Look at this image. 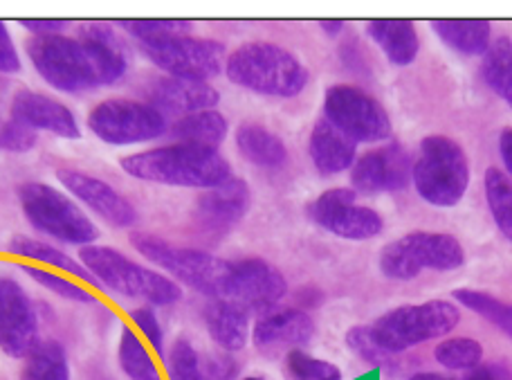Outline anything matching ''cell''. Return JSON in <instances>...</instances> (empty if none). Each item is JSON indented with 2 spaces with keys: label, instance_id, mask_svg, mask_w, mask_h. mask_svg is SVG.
Listing matches in <instances>:
<instances>
[{
  "label": "cell",
  "instance_id": "6da1fadb",
  "mask_svg": "<svg viewBox=\"0 0 512 380\" xmlns=\"http://www.w3.org/2000/svg\"><path fill=\"white\" fill-rule=\"evenodd\" d=\"M124 174L142 183L212 189L232 178V167L218 149L194 147V144H164L120 160Z\"/></svg>",
  "mask_w": 512,
  "mask_h": 380
},
{
  "label": "cell",
  "instance_id": "7a4b0ae2",
  "mask_svg": "<svg viewBox=\"0 0 512 380\" xmlns=\"http://www.w3.org/2000/svg\"><path fill=\"white\" fill-rule=\"evenodd\" d=\"M225 75L234 86L263 97H297L308 86V68L277 43H243L225 59Z\"/></svg>",
  "mask_w": 512,
  "mask_h": 380
},
{
  "label": "cell",
  "instance_id": "3957f363",
  "mask_svg": "<svg viewBox=\"0 0 512 380\" xmlns=\"http://www.w3.org/2000/svg\"><path fill=\"white\" fill-rule=\"evenodd\" d=\"M84 264L97 286L106 288L126 300L142 302L144 306H173L182 300V288L171 277L126 257L111 246H88L79 250Z\"/></svg>",
  "mask_w": 512,
  "mask_h": 380
},
{
  "label": "cell",
  "instance_id": "277c9868",
  "mask_svg": "<svg viewBox=\"0 0 512 380\" xmlns=\"http://www.w3.org/2000/svg\"><path fill=\"white\" fill-rule=\"evenodd\" d=\"M131 243L146 261H151L178 286H187L209 300H225L232 261H225L207 250L176 246L146 232H133Z\"/></svg>",
  "mask_w": 512,
  "mask_h": 380
},
{
  "label": "cell",
  "instance_id": "5b68a950",
  "mask_svg": "<svg viewBox=\"0 0 512 380\" xmlns=\"http://www.w3.org/2000/svg\"><path fill=\"white\" fill-rule=\"evenodd\" d=\"M25 221L45 239L63 246L88 248L99 239V228L75 198L48 183H25L16 189Z\"/></svg>",
  "mask_w": 512,
  "mask_h": 380
},
{
  "label": "cell",
  "instance_id": "8992f818",
  "mask_svg": "<svg viewBox=\"0 0 512 380\" xmlns=\"http://www.w3.org/2000/svg\"><path fill=\"white\" fill-rule=\"evenodd\" d=\"M459 322L461 313L454 304L434 300L398 306V309L384 313L382 318L369 324V333L382 358L389 360L411 347L423 345V342L447 336Z\"/></svg>",
  "mask_w": 512,
  "mask_h": 380
},
{
  "label": "cell",
  "instance_id": "52a82bcc",
  "mask_svg": "<svg viewBox=\"0 0 512 380\" xmlns=\"http://www.w3.org/2000/svg\"><path fill=\"white\" fill-rule=\"evenodd\" d=\"M411 180L425 203L434 207L459 205L470 185L468 156L461 144L447 135H427L420 142Z\"/></svg>",
  "mask_w": 512,
  "mask_h": 380
},
{
  "label": "cell",
  "instance_id": "ba28073f",
  "mask_svg": "<svg viewBox=\"0 0 512 380\" xmlns=\"http://www.w3.org/2000/svg\"><path fill=\"white\" fill-rule=\"evenodd\" d=\"M25 54L45 84L66 95H81L102 88L93 59L77 36H32Z\"/></svg>",
  "mask_w": 512,
  "mask_h": 380
},
{
  "label": "cell",
  "instance_id": "9c48e42d",
  "mask_svg": "<svg viewBox=\"0 0 512 380\" xmlns=\"http://www.w3.org/2000/svg\"><path fill=\"white\" fill-rule=\"evenodd\" d=\"M465 264V250L452 234L409 232L380 252V270L393 282H409L423 270L450 273Z\"/></svg>",
  "mask_w": 512,
  "mask_h": 380
},
{
  "label": "cell",
  "instance_id": "30bf717a",
  "mask_svg": "<svg viewBox=\"0 0 512 380\" xmlns=\"http://www.w3.org/2000/svg\"><path fill=\"white\" fill-rule=\"evenodd\" d=\"M88 131L108 147H137L169 135V120L149 102L111 97L88 113Z\"/></svg>",
  "mask_w": 512,
  "mask_h": 380
},
{
  "label": "cell",
  "instance_id": "8fae6325",
  "mask_svg": "<svg viewBox=\"0 0 512 380\" xmlns=\"http://www.w3.org/2000/svg\"><path fill=\"white\" fill-rule=\"evenodd\" d=\"M146 59L167 77L212 81L225 70V45L191 34H167L137 41Z\"/></svg>",
  "mask_w": 512,
  "mask_h": 380
},
{
  "label": "cell",
  "instance_id": "7c38bea8",
  "mask_svg": "<svg viewBox=\"0 0 512 380\" xmlns=\"http://www.w3.org/2000/svg\"><path fill=\"white\" fill-rule=\"evenodd\" d=\"M324 120L331 122L355 144L384 142L391 138L389 113L384 111L378 99L355 86L335 84L326 90Z\"/></svg>",
  "mask_w": 512,
  "mask_h": 380
},
{
  "label": "cell",
  "instance_id": "4fadbf2b",
  "mask_svg": "<svg viewBox=\"0 0 512 380\" xmlns=\"http://www.w3.org/2000/svg\"><path fill=\"white\" fill-rule=\"evenodd\" d=\"M308 216L322 230L349 241L376 239L384 228L380 214L360 205L358 194L351 187L326 189L310 203Z\"/></svg>",
  "mask_w": 512,
  "mask_h": 380
},
{
  "label": "cell",
  "instance_id": "5bb4252c",
  "mask_svg": "<svg viewBox=\"0 0 512 380\" xmlns=\"http://www.w3.org/2000/svg\"><path fill=\"white\" fill-rule=\"evenodd\" d=\"M57 180L63 192L75 198L84 210L113 225L115 230L133 228L137 223L135 205L108 180L79 169H59Z\"/></svg>",
  "mask_w": 512,
  "mask_h": 380
},
{
  "label": "cell",
  "instance_id": "9a60e30c",
  "mask_svg": "<svg viewBox=\"0 0 512 380\" xmlns=\"http://www.w3.org/2000/svg\"><path fill=\"white\" fill-rule=\"evenodd\" d=\"M39 345V315L32 297L14 277L0 275V351L25 360Z\"/></svg>",
  "mask_w": 512,
  "mask_h": 380
},
{
  "label": "cell",
  "instance_id": "2e32d148",
  "mask_svg": "<svg viewBox=\"0 0 512 380\" xmlns=\"http://www.w3.org/2000/svg\"><path fill=\"white\" fill-rule=\"evenodd\" d=\"M288 293V282L279 268L265 259L232 261V275L225 300L243 306L248 313H270Z\"/></svg>",
  "mask_w": 512,
  "mask_h": 380
},
{
  "label": "cell",
  "instance_id": "e0dca14e",
  "mask_svg": "<svg viewBox=\"0 0 512 380\" xmlns=\"http://www.w3.org/2000/svg\"><path fill=\"white\" fill-rule=\"evenodd\" d=\"M409 153L400 144L391 142L384 147L364 153L351 169V189L355 194H384L400 192L411 180Z\"/></svg>",
  "mask_w": 512,
  "mask_h": 380
},
{
  "label": "cell",
  "instance_id": "ac0fdd59",
  "mask_svg": "<svg viewBox=\"0 0 512 380\" xmlns=\"http://www.w3.org/2000/svg\"><path fill=\"white\" fill-rule=\"evenodd\" d=\"M9 120L34 133H50L61 140L81 138V126L72 108L36 90H18L9 106Z\"/></svg>",
  "mask_w": 512,
  "mask_h": 380
},
{
  "label": "cell",
  "instance_id": "d6986e66",
  "mask_svg": "<svg viewBox=\"0 0 512 380\" xmlns=\"http://www.w3.org/2000/svg\"><path fill=\"white\" fill-rule=\"evenodd\" d=\"M250 210V187L241 178H230L223 185L205 189L196 203V223L200 230L221 237L230 232Z\"/></svg>",
  "mask_w": 512,
  "mask_h": 380
},
{
  "label": "cell",
  "instance_id": "ffe728a7",
  "mask_svg": "<svg viewBox=\"0 0 512 380\" xmlns=\"http://www.w3.org/2000/svg\"><path fill=\"white\" fill-rule=\"evenodd\" d=\"M146 97L167 120L169 117L180 120L191 113L209 111L221 102V93L207 81H187L167 75L151 81V86L146 88Z\"/></svg>",
  "mask_w": 512,
  "mask_h": 380
},
{
  "label": "cell",
  "instance_id": "44dd1931",
  "mask_svg": "<svg viewBox=\"0 0 512 380\" xmlns=\"http://www.w3.org/2000/svg\"><path fill=\"white\" fill-rule=\"evenodd\" d=\"M315 336V322L299 309H279L263 313L252 327L254 347L263 354L274 351H295L308 345Z\"/></svg>",
  "mask_w": 512,
  "mask_h": 380
},
{
  "label": "cell",
  "instance_id": "7402d4cb",
  "mask_svg": "<svg viewBox=\"0 0 512 380\" xmlns=\"http://www.w3.org/2000/svg\"><path fill=\"white\" fill-rule=\"evenodd\" d=\"M77 39L86 45L95 68L102 79V86H115L128 72V57L124 43L111 25L90 23L79 27Z\"/></svg>",
  "mask_w": 512,
  "mask_h": 380
},
{
  "label": "cell",
  "instance_id": "603a6c76",
  "mask_svg": "<svg viewBox=\"0 0 512 380\" xmlns=\"http://www.w3.org/2000/svg\"><path fill=\"white\" fill-rule=\"evenodd\" d=\"M308 153L322 176H337L353 169L358 160V144L337 131L328 120H319L310 131Z\"/></svg>",
  "mask_w": 512,
  "mask_h": 380
},
{
  "label": "cell",
  "instance_id": "cb8c5ba5",
  "mask_svg": "<svg viewBox=\"0 0 512 380\" xmlns=\"http://www.w3.org/2000/svg\"><path fill=\"white\" fill-rule=\"evenodd\" d=\"M205 327L214 345L225 354L245 349L252 336L250 313L230 300H209L205 306Z\"/></svg>",
  "mask_w": 512,
  "mask_h": 380
},
{
  "label": "cell",
  "instance_id": "d4e9b609",
  "mask_svg": "<svg viewBox=\"0 0 512 380\" xmlns=\"http://www.w3.org/2000/svg\"><path fill=\"white\" fill-rule=\"evenodd\" d=\"M367 34L387 54L393 66H409L416 61L420 39L411 21H405V18H373L367 23Z\"/></svg>",
  "mask_w": 512,
  "mask_h": 380
},
{
  "label": "cell",
  "instance_id": "484cf974",
  "mask_svg": "<svg viewBox=\"0 0 512 380\" xmlns=\"http://www.w3.org/2000/svg\"><path fill=\"white\" fill-rule=\"evenodd\" d=\"M236 149L254 167L279 169L288 162V147L277 133L256 122H243L234 135Z\"/></svg>",
  "mask_w": 512,
  "mask_h": 380
},
{
  "label": "cell",
  "instance_id": "4316f807",
  "mask_svg": "<svg viewBox=\"0 0 512 380\" xmlns=\"http://www.w3.org/2000/svg\"><path fill=\"white\" fill-rule=\"evenodd\" d=\"M7 250L18 259L36 261V266L43 264V268L57 270V273H63V275H68L72 279H79V282L97 284L93 275L88 273L79 259L70 257L68 252H63L57 246H52V241L32 239V237H23V234H18V237L9 241Z\"/></svg>",
  "mask_w": 512,
  "mask_h": 380
},
{
  "label": "cell",
  "instance_id": "83f0119b",
  "mask_svg": "<svg viewBox=\"0 0 512 380\" xmlns=\"http://www.w3.org/2000/svg\"><path fill=\"white\" fill-rule=\"evenodd\" d=\"M432 30L447 48L468 57L486 54L492 43V25L483 18H438L432 21Z\"/></svg>",
  "mask_w": 512,
  "mask_h": 380
},
{
  "label": "cell",
  "instance_id": "f1b7e54d",
  "mask_svg": "<svg viewBox=\"0 0 512 380\" xmlns=\"http://www.w3.org/2000/svg\"><path fill=\"white\" fill-rule=\"evenodd\" d=\"M227 131H230V124H227L225 115L218 113L216 108L185 115L169 124V135L173 142L194 144V147L205 149L221 147L227 138Z\"/></svg>",
  "mask_w": 512,
  "mask_h": 380
},
{
  "label": "cell",
  "instance_id": "f546056e",
  "mask_svg": "<svg viewBox=\"0 0 512 380\" xmlns=\"http://www.w3.org/2000/svg\"><path fill=\"white\" fill-rule=\"evenodd\" d=\"M117 363L128 380H164L146 342L133 327H122L117 342Z\"/></svg>",
  "mask_w": 512,
  "mask_h": 380
},
{
  "label": "cell",
  "instance_id": "4dcf8cb0",
  "mask_svg": "<svg viewBox=\"0 0 512 380\" xmlns=\"http://www.w3.org/2000/svg\"><path fill=\"white\" fill-rule=\"evenodd\" d=\"M21 380H70L68 354L57 340H39L23 360Z\"/></svg>",
  "mask_w": 512,
  "mask_h": 380
},
{
  "label": "cell",
  "instance_id": "1f68e13d",
  "mask_svg": "<svg viewBox=\"0 0 512 380\" xmlns=\"http://www.w3.org/2000/svg\"><path fill=\"white\" fill-rule=\"evenodd\" d=\"M481 75L492 93L499 95L512 108V41L499 36L483 54Z\"/></svg>",
  "mask_w": 512,
  "mask_h": 380
},
{
  "label": "cell",
  "instance_id": "d6a6232c",
  "mask_svg": "<svg viewBox=\"0 0 512 380\" xmlns=\"http://www.w3.org/2000/svg\"><path fill=\"white\" fill-rule=\"evenodd\" d=\"M23 273L32 279L34 284H39L45 291L61 297L66 302H75V304H95V295L88 291V286L77 284V279H72L63 273H57V270L36 266V264H21Z\"/></svg>",
  "mask_w": 512,
  "mask_h": 380
},
{
  "label": "cell",
  "instance_id": "836d02e7",
  "mask_svg": "<svg viewBox=\"0 0 512 380\" xmlns=\"http://www.w3.org/2000/svg\"><path fill=\"white\" fill-rule=\"evenodd\" d=\"M486 198L492 219L508 241H512V183L510 178L495 167L486 171Z\"/></svg>",
  "mask_w": 512,
  "mask_h": 380
},
{
  "label": "cell",
  "instance_id": "e575fe53",
  "mask_svg": "<svg viewBox=\"0 0 512 380\" xmlns=\"http://www.w3.org/2000/svg\"><path fill=\"white\" fill-rule=\"evenodd\" d=\"M454 300H459V304H463L465 309L481 315L483 320L495 324L497 329H501L508 338H512V304L501 302L499 297L483 291H468V288L456 291Z\"/></svg>",
  "mask_w": 512,
  "mask_h": 380
},
{
  "label": "cell",
  "instance_id": "d590c367",
  "mask_svg": "<svg viewBox=\"0 0 512 380\" xmlns=\"http://www.w3.org/2000/svg\"><path fill=\"white\" fill-rule=\"evenodd\" d=\"M434 356L438 363L452 372H465L481 365L483 347L474 338H447L436 347Z\"/></svg>",
  "mask_w": 512,
  "mask_h": 380
},
{
  "label": "cell",
  "instance_id": "8d00e7d4",
  "mask_svg": "<svg viewBox=\"0 0 512 380\" xmlns=\"http://www.w3.org/2000/svg\"><path fill=\"white\" fill-rule=\"evenodd\" d=\"M286 374L290 380H342L340 367L310 356L304 349L288 351Z\"/></svg>",
  "mask_w": 512,
  "mask_h": 380
},
{
  "label": "cell",
  "instance_id": "74e56055",
  "mask_svg": "<svg viewBox=\"0 0 512 380\" xmlns=\"http://www.w3.org/2000/svg\"><path fill=\"white\" fill-rule=\"evenodd\" d=\"M117 25H120L126 34H131L135 41L191 32V23L182 21V18H124V21Z\"/></svg>",
  "mask_w": 512,
  "mask_h": 380
},
{
  "label": "cell",
  "instance_id": "f35d334b",
  "mask_svg": "<svg viewBox=\"0 0 512 380\" xmlns=\"http://www.w3.org/2000/svg\"><path fill=\"white\" fill-rule=\"evenodd\" d=\"M164 360H167V380H203L200 356L189 340L178 338Z\"/></svg>",
  "mask_w": 512,
  "mask_h": 380
},
{
  "label": "cell",
  "instance_id": "ab89813d",
  "mask_svg": "<svg viewBox=\"0 0 512 380\" xmlns=\"http://www.w3.org/2000/svg\"><path fill=\"white\" fill-rule=\"evenodd\" d=\"M131 322L137 336L144 338L146 345H149L160 358H167V349H164V329L158 315L153 311V306H137V309L131 311Z\"/></svg>",
  "mask_w": 512,
  "mask_h": 380
},
{
  "label": "cell",
  "instance_id": "60d3db41",
  "mask_svg": "<svg viewBox=\"0 0 512 380\" xmlns=\"http://www.w3.org/2000/svg\"><path fill=\"white\" fill-rule=\"evenodd\" d=\"M36 147V133L14 120L0 122V151L27 153Z\"/></svg>",
  "mask_w": 512,
  "mask_h": 380
},
{
  "label": "cell",
  "instance_id": "b9f144b4",
  "mask_svg": "<svg viewBox=\"0 0 512 380\" xmlns=\"http://www.w3.org/2000/svg\"><path fill=\"white\" fill-rule=\"evenodd\" d=\"M21 68V54H18V48L12 34L7 30V25L0 21V75H18Z\"/></svg>",
  "mask_w": 512,
  "mask_h": 380
},
{
  "label": "cell",
  "instance_id": "7bdbcfd3",
  "mask_svg": "<svg viewBox=\"0 0 512 380\" xmlns=\"http://www.w3.org/2000/svg\"><path fill=\"white\" fill-rule=\"evenodd\" d=\"M200 372H203V380H234L239 365L234 363L230 354L223 351V354L207 358L205 363L200 360Z\"/></svg>",
  "mask_w": 512,
  "mask_h": 380
},
{
  "label": "cell",
  "instance_id": "ee69618b",
  "mask_svg": "<svg viewBox=\"0 0 512 380\" xmlns=\"http://www.w3.org/2000/svg\"><path fill=\"white\" fill-rule=\"evenodd\" d=\"M18 25L30 32L32 36H54V34H66L70 21H66V18H21Z\"/></svg>",
  "mask_w": 512,
  "mask_h": 380
},
{
  "label": "cell",
  "instance_id": "f6af8a7d",
  "mask_svg": "<svg viewBox=\"0 0 512 380\" xmlns=\"http://www.w3.org/2000/svg\"><path fill=\"white\" fill-rule=\"evenodd\" d=\"M463 380H512V372L504 365L490 363V365H479L470 369V374Z\"/></svg>",
  "mask_w": 512,
  "mask_h": 380
},
{
  "label": "cell",
  "instance_id": "bcb514c9",
  "mask_svg": "<svg viewBox=\"0 0 512 380\" xmlns=\"http://www.w3.org/2000/svg\"><path fill=\"white\" fill-rule=\"evenodd\" d=\"M499 153H501V160H504V165L508 169V174L512 176V129H504L499 135Z\"/></svg>",
  "mask_w": 512,
  "mask_h": 380
},
{
  "label": "cell",
  "instance_id": "7dc6e473",
  "mask_svg": "<svg viewBox=\"0 0 512 380\" xmlns=\"http://www.w3.org/2000/svg\"><path fill=\"white\" fill-rule=\"evenodd\" d=\"M319 25H322L324 27V32L328 34V36H337V34H340L342 30H344V21H337V18H333V21H331V18H324V21H319Z\"/></svg>",
  "mask_w": 512,
  "mask_h": 380
},
{
  "label": "cell",
  "instance_id": "c3c4849f",
  "mask_svg": "<svg viewBox=\"0 0 512 380\" xmlns=\"http://www.w3.org/2000/svg\"><path fill=\"white\" fill-rule=\"evenodd\" d=\"M409 380H454L450 376H443V374H436V372H420V374H414Z\"/></svg>",
  "mask_w": 512,
  "mask_h": 380
},
{
  "label": "cell",
  "instance_id": "681fc988",
  "mask_svg": "<svg viewBox=\"0 0 512 380\" xmlns=\"http://www.w3.org/2000/svg\"><path fill=\"white\" fill-rule=\"evenodd\" d=\"M243 380H263L261 376H248V378H243Z\"/></svg>",
  "mask_w": 512,
  "mask_h": 380
}]
</instances>
